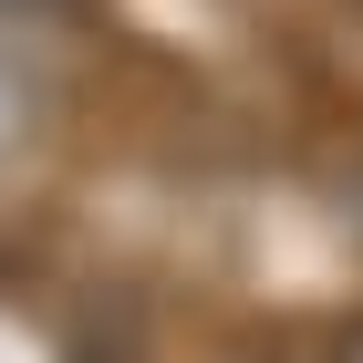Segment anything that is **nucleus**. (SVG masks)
<instances>
[{
  "mask_svg": "<svg viewBox=\"0 0 363 363\" xmlns=\"http://www.w3.org/2000/svg\"><path fill=\"white\" fill-rule=\"evenodd\" d=\"M333 363H363V322H353V333H342V342H333Z\"/></svg>",
  "mask_w": 363,
  "mask_h": 363,
  "instance_id": "obj_1",
  "label": "nucleus"
},
{
  "mask_svg": "<svg viewBox=\"0 0 363 363\" xmlns=\"http://www.w3.org/2000/svg\"><path fill=\"white\" fill-rule=\"evenodd\" d=\"M0 11H42V0H0Z\"/></svg>",
  "mask_w": 363,
  "mask_h": 363,
  "instance_id": "obj_2",
  "label": "nucleus"
}]
</instances>
